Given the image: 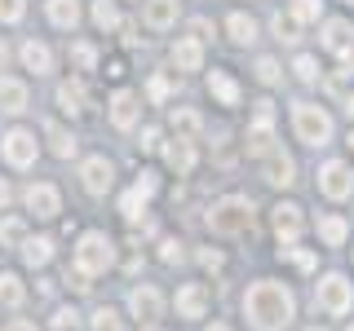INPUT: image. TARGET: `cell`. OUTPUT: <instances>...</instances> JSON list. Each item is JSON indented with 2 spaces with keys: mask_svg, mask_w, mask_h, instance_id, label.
I'll return each instance as SVG.
<instances>
[{
  "mask_svg": "<svg viewBox=\"0 0 354 331\" xmlns=\"http://www.w3.org/2000/svg\"><path fill=\"white\" fill-rule=\"evenodd\" d=\"M133 190H138L142 199H151L155 190H160V181H155V172H147V168H142V172H138V181H133Z\"/></svg>",
  "mask_w": 354,
  "mask_h": 331,
  "instance_id": "cell-44",
  "label": "cell"
},
{
  "mask_svg": "<svg viewBox=\"0 0 354 331\" xmlns=\"http://www.w3.org/2000/svg\"><path fill=\"white\" fill-rule=\"evenodd\" d=\"M319 239H324L328 248H341V243L350 239V225H346V217H319Z\"/></svg>",
  "mask_w": 354,
  "mask_h": 331,
  "instance_id": "cell-30",
  "label": "cell"
},
{
  "mask_svg": "<svg viewBox=\"0 0 354 331\" xmlns=\"http://www.w3.org/2000/svg\"><path fill=\"white\" fill-rule=\"evenodd\" d=\"M27 18V0H0V27H18Z\"/></svg>",
  "mask_w": 354,
  "mask_h": 331,
  "instance_id": "cell-35",
  "label": "cell"
},
{
  "mask_svg": "<svg viewBox=\"0 0 354 331\" xmlns=\"http://www.w3.org/2000/svg\"><path fill=\"white\" fill-rule=\"evenodd\" d=\"M22 301H27V287H22L18 274H0V305L5 309H22Z\"/></svg>",
  "mask_w": 354,
  "mask_h": 331,
  "instance_id": "cell-29",
  "label": "cell"
},
{
  "mask_svg": "<svg viewBox=\"0 0 354 331\" xmlns=\"http://www.w3.org/2000/svg\"><path fill=\"white\" fill-rule=\"evenodd\" d=\"M177 14H182L177 0H142V22H147L151 31H173Z\"/></svg>",
  "mask_w": 354,
  "mask_h": 331,
  "instance_id": "cell-19",
  "label": "cell"
},
{
  "mask_svg": "<svg viewBox=\"0 0 354 331\" xmlns=\"http://www.w3.org/2000/svg\"><path fill=\"white\" fill-rule=\"evenodd\" d=\"M80 185L93 199L111 194V185H115V163H111L106 154H88V159H80Z\"/></svg>",
  "mask_w": 354,
  "mask_h": 331,
  "instance_id": "cell-9",
  "label": "cell"
},
{
  "mask_svg": "<svg viewBox=\"0 0 354 331\" xmlns=\"http://www.w3.org/2000/svg\"><path fill=\"white\" fill-rule=\"evenodd\" d=\"M9 331H40V327L31 323V318H14V323H9Z\"/></svg>",
  "mask_w": 354,
  "mask_h": 331,
  "instance_id": "cell-49",
  "label": "cell"
},
{
  "mask_svg": "<svg viewBox=\"0 0 354 331\" xmlns=\"http://www.w3.org/2000/svg\"><path fill=\"white\" fill-rule=\"evenodd\" d=\"M279 257H288V261H292V265H297V270H306V274H310V270H315V252H301V248H297V243H292V248H283V252H279Z\"/></svg>",
  "mask_w": 354,
  "mask_h": 331,
  "instance_id": "cell-43",
  "label": "cell"
},
{
  "mask_svg": "<svg viewBox=\"0 0 354 331\" xmlns=\"http://www.w3.org/2000/svg\"><path fill=\"white\" fill-rule=\"evenodd\" d=\"M208 31H213V27H208V18H195V22H191V36H195L199 44L208 40Z\"/></svg>",
  "mask_w": 354,
  "mask_h": 331,
  "instance_id": "cell-47",
  "label": "cell"
},
{
  "mask_svg": "<svg viewBox=\"0 0 354 331\" xmlns=\"http://www.w3.org/2000/svg\"><path fill=\"white\" fill-rule=\"evenodd\" d=\"M0 159H5L14 172L36 168V159H40V141H36V132H31V128H9L5 137H0Z\"/></svg>",
  "mask_w": 354,
  "mask_h": 331,
  "instance_id": "cell-5",
  "label": "cell"
},
{
  "mask_svg": "<svg viewBox=\"0 0 354 331\" xmlns=\"http://www.w3.org/2000/svg\"><path fill=\"white\" fill-rule=\"evenodd\" d=\"M160 154H164V163H169L177 177H191V172H195V159H199L191 137H169V141L160 146Z\"/></svg>",
  "mask_w": 354,
  "mask_h": 331,
  "instance_id": "cell-15",
  "label": "cell"
},
{
  "mask_svg": "<svg viewBox=\"0 0 354 331\" xmlns=\"http://www.w3.org/2000/svg\"><path fill=\"white\" fill-rule=\"evenodd\" d=\"M22 203H27V212L36 221H53L62 212V194H58L53 181H31L27 190H22Z\"/></svg>",
  "mask_w": 354,
  "mask_h": 331,
  "instance_id": "cell-8",
  "label": "cell"
},
{
  "mask_svg": "<svg viewBox=\"0 0 354 331\" xmlns=\"http://www.w3.org/2000/svg\"><path fill=\"white\" fill-rule=\"evenodd\" d=\"M243 318L252 331H283L297 318V296L279 279H257L243 292Z\"/></svg>",
  "mask_w": 354,
  "mask_h": 331,
  "instance_id": "cell-1",
  "label": "cell"
},
{
  "mask_svg": "<svg viewBox=\"0 0 354 331\" xmlns=\"http://www.w3.org/2000/svg\"><path fill=\"white\" fill-rule=\"evenodd\" d=\"M319 44H324L332 58H350L354 53V22L350 18H328L324 31H319Z\"/></svg>",
  "mask_w": 354,
  "mask_h": 331,
  "instance_id": "cell-12",
  "label": "cell"
},
{
  "mask_svg": "<svg viewBox=\"0 0 354 331\" xmlns=\"http://www.w3.org/2000/svg\"><path fill=\"white\" fill-rule=\"evenodd\" d=\"M71 62H75V71H93V66H97V49L88 40H75L71 44Z\"/></svg>",
  "mask_w": 354,
  "mask_h": 331,
  "instance_id": "cell-33",
  "label": "cell"
},
{
  "mask_svg": "<svg viewBox=\"0 0 354 331\" xmlns=\"http://www.w3.org/2000/svg\"><path fill=\"white\" fill-rule=\"evenodd\" d=\"M147 97H151L155 106H160V102H169V97H173V80H169V75H151V84H147Z\"/></svg>",
  "mask_w": 354,
  "mask_h": 331,
  "instance_id": "cell-36",
  "label": "cell"
},
{
  "mask_svg": "<svg viewBox=\"0 0 354 331\" xmlns=\"http://www.w3.org/2000/svg\"><path fill=\"white\" fill-rule=\"evenodd\" d=\"M160 137H164V132L155 128V124H147V128H142V141H138V146H142V150H160V146H164Z\"/></svg>",
  "mask_w": 354,
  "mask_h": 331,
  "instance_id": "cell-45",
  "label": "cell"
},
{
  "mask_svg": "<svg viewBox=\"0 0 354 331\" xmlns=\"http://www.w3.org/2000/svg\"><path fill=\"white\" fill-rule=\"evenodd\" d=\"M208 93H213L221 106H239V84H235L230 71H213V75H208Z\"/></svg>",
  "mask_w": 354,
  "mask_h": 331,
  "instance_id": "cell-26",
  "label": "cell"
},
{
  "mask_svg": "<svg viewBox=\"0 0 354 331\" xmlns=\"http://www.w3.org/2000/svg\"><path fill=\"white\" fill-rule=\"evenodd\" d=\"M270 27H274V36H279V40L297 44V18H292V14H288V18H283V14H274V18H270Z\"/></svg>",
  "mask_w": 354,
  "mask_h": 331,
  "instance_id": "cell-41",
  "label": "cell"
},
{
  "mask_svg": "<svg viewBox=\"0 0 354 331\" xmlns=\"http://www.w3.org/2000/svg\"><path fill=\"white\" fill-rule=\"evenodd\" d=\"M44 18L58 31H75L84 14H80V0H44Z\"/></svg>",
  "mask_w": 354,
  "mask_h": 331,
  "instance_id": "cell-21",
  "label": "cell"
},
{
  "mask_svg": "<svg viewBox=\"0 0 354 331\" xmlns=\"http://www.w3.org/2000/svg\"><path fill=\"white\" fill-rule=\"evenodd\" d=\"M226 31H230V40H235V44H252V40H257V18L230 14V18H226Z\"/></svg>",
  "mask_w": 354,
  "mask_h": 331,
  "instance_id": "cell-31",
  "label": "cell"
},
{
  "mask_svg": "<svg viewBox=\"0 0 354 331\" xmlns=\"http://www.w3.org/2000/svg\"><path fill=\"white\" fill-rule=\"evenodd\" d=\"M199 261H204V270H221V257H217V252H199Z\"/></svg>",
  "mask_w": 354,
  "mask_h": 331,
  "instance_id": "cell-48",
  "label": "cell"
},
{
  "mask_svg": "<svg viewBox=\"0 0 354 331\" xmlns=\"http://www.w3.org/2000/svg\"><path fill=\"white\" fill-rule=\"evenodd\" d=\"M319 14H324V0H292L297 22H319Z\"/></svg>",
  "mask_w": 354,
  "mask_h": 331,
  "instance_id": "cell-37",
  "label": "cell"
},
{
  "mask_svg": "<svg viewBox=\"0 0 354 331\" xmlns=\"http://www.w3.org/2000/svg\"><path fill=\"white\" fill-rule=\"evenodd\" d=\"M346 331H354V327H346Z\"/></svg>",
  "mask_w": 354,
  "mask_h": 331,
  "instance_id": "cell-56",
  "label": "cell"
},
{
  "mask_svg": "<svg viewBox=\"0 0 354 331\" xmlns=\"http://www.w3.org/2000/svg\"><path fill=\"white\" fill-rule=\"evenodd\" d=\"M129 314L142 318V323H160L164 318V292L155 283H138L129 292Z\"/></svg>",
  "mask_w": 354,
  "mask_h": 331,
  "instance_id": "cell-11",
  "label": "cell"
},
{
  "mask_svg": "<svg viewBox=\"0 0 354 331\" xmlns=\"http://www.w3.org/2000/svg\"><path fill=\"white\" fill-rule=\"evenodd\" d=\"M27 106H31L27 80H18V75H0V110H5V115H22Z\"/></svg>",
  "mask_w": 354,
  "mask_h": 331,
  "instance_id": "cell-18",
  "label": "cell"
},
{
  "mask_svg": "<svg viewBox=\"0 0 354 331\" xmlns=\"http://www.w3.org/2000/svg\"><path fill=\"white\" fill-rule=\"evenodd\" d=\"M350 5H354V0H350Z\"/></svg>",
  "mask_w": 354,
  "mask_h": 331,
  "instance_id": "cell-57",
  "label": "cell"
},
{
  "mask_svg": "<svg viewBox=\"0 0 354 331\" xmlns=\"http://www.w3.org/2000/svg\"><path fill=\"white\" fill-rule=\"evenodd\" d=\"M5 62H9V44L0 40V71H5Z\"/></svg>",
  "mask_w": 354,
  "mask_h": 331,
  "instance_id": "cell-51",
  "label": "cell"
},
{
  "mask_svg": "<svg viewBox=\"0 0 354 331\" xmlns=\"http://www.w3.org/2000/svg\"><path fill=\"white\" fill-rule=\"evenodd\" d=\"M160 261H164V265H182V261H186V243H182V239H164V243H160Z\"/></svg>",
  "mask_w": 354,
  "mask_h": 331,
  "instance_id": "cell-40",
  "label": "cell"
},
{
  "mask_svg": "<svg viewBox=\"0 0 354 331\" xmlns=\"http://www.w3.org/2000/svg\"><path fill=\"white\" fill-rule=\"evenodd\" d=\"M346 110H350V119H354V93H350V97H346Z\"/></svg>",
  "mask_w": 354,
  "mask_h": 331,
  "instance_id": "cell-52",
  "label": "cell"
},
{
  "mask_svg": "<svg viewBox=\"0 0 354 331\" xmlns=\"http://www.w3.org/2000/svg\"><path fill=\"white\" fill-rule=\"evenodd\" d=\"M319 190H324L328 199H337V203L350 199L354 194V168L346 159H328L324 168H319Z\"/></svg>",
  "mask_w": 354,
  "mask_h": 331,
  "instance_id": "cell-10",
  "label": "cell"
},
{
  "mask_svg": "<svg viewBox=\"0 0 354 331\" xmlns=\"http://www.w3.org/2000/svg\"><path fill=\"white\" fill-rule=\"evenodd\" d=\"M270 225H274V239H279L283 248H292V243L301 239V230H306V217H301V208H297V203H279L270 212Z\"/></svg>",
  "mask_w": 354,
  "mask_h": 331,
  "instance_id": "cell-13",
  "label": "cell"
},
{
  "mask_svg": "<svg viewBox=\"0 0 354 331\" xmlns=\"http://www.w3.org/2000/svg\"><path fill=\"white\" fill-rule=\"evenodd\" d=\"M208 287L204 283H182L177 287V296H173V305H177V318H204L208 314Z\"/></svg>",
  "mask_w": 354,
  "mask_h": 331,
  "instance_id": "cell-17",
  "label": "cell"
},
{
  "mask_svg": "<svg viewBox=\"0 0 354 331\" xmlns=\"http://www.w3.org/2000/svg\"><path fill=\"white\" fill-rule=\"evenodd\" d=\"M257 80H261V84H279V80H283L279 62H274V58H257Z\"/></svg>",
  "mask_w": 354,
  "mask_h": 331,
  "instance_id": "cell-42",
  "label": "cell"
},
{
  "mask_svg": "<svg viewBox=\"0 0 354 331\" xmlns=\"http://www.w3.org/2000/svg\"><path fill=\"white\" fill-rule=\"evenodd\" d=\"M292 132H297V141L310 150H319V146H328L332 141V115L324 106H315V102H297L292 106Z\"/></svg>",
  "mask_w": 354,
  "mask_h": 331,
  "instance_id": "cell-4",
  "label": "cell"
},
{
  "mask_svg": "<svg viewBox=\"0 0 354 331\" xmlns=\"http://www.w3.org/2000/svg\"><path fill=\"white\" fill-rule=\"evenodd\" d=\"M120 212H124L129 221H142V212H147V199H142L138 190H129V194H120Z\"/></svg>",
  "mask_w": 354,
  "mask_h": 331,
  "instance_id": "cell-38",
  "label": "cell"
},
{
  "mask_svg": "<svg viewBox=\"0 0 354 331\" xmlns=\"http://www.w3.org/2000/svg\"><path fill=\"white\" fill-rule=\"evenodd\" d=\"M18 58H22V66H27L31 75H49L53 71V49L44 40H22Z\"/></svg>",
  "mask_w": 354,
  "mask_h": 331,
  "instance_id": "cell-22",
  "label": "cell"
},
{
  "mask_svg": "<svg viewBox=\"0 0 354 331\" xmlns=\"http://www.w3.org/2000/svg\"><path fill=\"white\" fill-rule=\"evenodd\" d=\"M75 274H84V279H97V274H106L111 265H115V239L106 234V230H84L80 239H75Z\"/></svg>",
  "mask_w": 354,
  "mask_h": 331,
  "instance_id": "cell-3",
  "label": "cell"
},
{
  "mask_svg": "<svg viewBox=\"0 0 354 331\" xmlns=\"http://www.w3.org/2000/svg\"><path fill=\"white\" fill-rule=\"evenodd\" d=\"M252 221H257V208H252V199L243 194H226L217 199L213 208H208V230L221 239H243L252 230Z\"/></svg>",
  "mask_w": 354,
  "mask_h": 331,
  "instance_id": "cell-2",
  "label": "cell"
},
{
  "mask_svg": "<svg viewBox=\"0 0 354 331\" xmlns=\"http://www.w3.org/2000/svg\"><path fill=\"white\" fill-rule=\"evenodd\" d=\"M169 62L177 66V71H204V44H199L195 36H182L169 49Z\"/></svg>",
  "mask_w": 354,
  "mask_h": 331,
  "instance_id": "cell-20",
  "label": "cell"
},
{
  "mask_svg": "<svg viewBox=\"0 0 354 331\" xmlns=\"http://www.w3.org/2000/svg\"><path fill=\"white\" fill-rule=\"evenodd\" d=\"M5 208H9V181L0 177V212H5Z\"/></svg>",
  "mask_w": 354,
  "mask_h": 331,
  "instance_id": "cell-50",
  "label": "cell"
},
{
  "mask_svg": "<svg viewBox=\"0 0 354 331\" xmlns=\"http://www.w3.org/2000/svg\"><path fill=\"white\" fill-rule=\"evenodd\" d=\"M169 124H173V132L177 137H199V128H204V119H199V110H191V106H177L173 115H169Z\"/></svg>",
  "mask_w": 354,
  "mask_h": 331,
  "instance_id": "cell-27",
  "label": "cell"
},
{
  "mask_svg": "<svg viewBox=\"0 0 354 331\" xmlns=\"http://www.w3.org/2000/svg\"><path fill=\"white\" fill-rule=\"evenodd\" d=\"M248 154H257V159H266V154L274 150V124H261V119H252L248 124Z\"/></svg>",
  "mask_w": 354,
  "mask_h": 331,
  "instance_id": "cell-25",
  "label": "cell"
},
{
  "mask_svg": "<svg viewBox=\"0 0 354 331\" xmlns=\"http://www.w3.org/2000/svg\"><path fill=\"white\" fill-rule=\"evenodd\" d=\"M292 71H297V80H301V84H315V80H319V58L301 53V58L292 62Z\"/></svg>",
  "mask_w": 354,
  "mask_h": 331,
  "instance_id": "cell-39",
  "label": "cell"
},
{
  "mask_svg": "<svg viewBox=\"0 0 354 331\" xmlns=\"http://www.w3.org/2000/svg\"><path fill=\"white\" fill-rule=\"evenodd\" d=\"M44 137H49V150L58 154V159H75V150H80L75 132L62 128V124H44Z\"/></svg>",
  "mask_w": 354,
  "mask_h": 331,
  "instance_id": "cell-24",
  "label": "cell"
},
{
  "mask_svg": "<svg viewBox=\"0 0 354 331\" xmlns=\"http://www.w3.org/2000/svg\"><path fill=\"white\" fill-rule=\"evenodd\" d=\"M204 331H230V327L226 323H213V327H204Z\"/></svg>",
  "mask_w": 354,
  "mask_h": 331,
  "instance_id": "cell-53",
  "label": "cell"
},
{
  "mask_svg": "<svg viewBox=\"0 0 354 331\" xmlns=\"http://www.w3.org/2000/svg\"><path fill=\"white\" fill-rule=\"evenodd\" d=\"M18 252H22V265H27V270H44V265L53 261V239H44V234L31 239L27 234V243H22Z\"/></svg>",
  "mask_w": 354,
  "mask_h": 331,
  "instance_id": "cell-23",
  "label": "cell"
},
{
  "mask_svg": "<svg viewBox=\"0 0 354 331\" xmlns=\"http://www.w3.org/2000/svg\"><path fill=\"white\" fill-rule=\"evenodd\" d=\"M75 323H80L75 309H58V314H53V327H58V331H75Z\"/></svg>",
  "mask_w": 354,
  "mask_h": 331,
  "instance_id": "cell-46",
  "label": "cell"
},
{
  "mask_svg": "<svg viewBox=\"0 0 354 331\" xmlns=\"http://www.w3.org/2000/svg\"><path fill=\"white\" fill-rule=\"evenodd\" d=\"M310 331H324V327H310Z\"/></svg>",
  "mask_w": 354,
  "mask_h": 331,
  "instance_id": "cell-54",
  "label": "cell"
},
{
  "mask_svg": "<svg viewBox=\"0 0 354 331\" xmlns=\"http://www.w3.org/2000/svg\"><path fill=\"white\" fill-rule=\"evenodd\" d=\"M88 18H93V27L97 31H120V9H115V0H93V9H88Z\"/></svg>",
  "mask_w": 354,
  "mask_h": 331,
  "instance_id": "cell-28",
  "label": "cell"
},
{
  "mask_svg": "<svg viewBox=\"0 0 354 331\" xmlns=\"http://www.w3.org/2000/svg\"><path fill=\"white\" fill-rule=\"evenodd\" d=\"M22 243H27V221L0 217V248H22Z\"/></svg>",
  "mask_w": 354,
  "mask_h": 331,
  "instance_id": "cell-32",
  "label": "cell"
},
{
  "mask_svg": "<svg viewBox=\"0 0 354 331\" xmlns=\"http://www.w3.org/2000/svg\"><path fill=\"white\" fill-rule=\"evenodd\" d=\"M147 331H160V327H147Z\"/></svg>",
  "mask_w": 354,
  "mask_h": 331,
  "instance_id": "cell-55",
  "label": "cell"
},
{
  "mask_svg": "<svg viewBox=\"0 0 354 331\" xmlns=\"http://www.w3.org/2000/svg\"><path fill=\"white\" fill-rule=\"evenodd\" d=\"M261 177L274 185V190H288V185L297 181V163H292V154H283L279 146H274V150L261 159Z\"/></svg>",
  "mask_w": 354,
  "mask_h": 331,
  "instance_id": "cell-16",
  "label": "cell"
},
{
  "mask_svg": "<svg viewBox=\"0 0 354 331\" xmlns=\"http://www.w3.org/2000/svg\"><path fill=\"white\" fill-rule=\"evenodd\" d=\"M106 119H111V128H120V132L138 128L142 124V93H133V88H115L111 102H106Z\"/></svg>",
  "mask_w": 354,
  "mask_h": 331,
  "instance_id": "cell-7",
  "label": "cell"
},
{
  "mask_svg": "<svg viewBox=\"0 0 354 331\" xmlns=\"http://www.w3.org/2000/svg\"><path fill=\"white\" fill-rule=\"evenodd\" d=\"M315 301H319L324 314L341 318V314H350V309H354V283L346 279V274H324L319 287H315Z\"/></svg>",
  "mask_w": 354,
  "mask_h": 331,
  "instance_id": "cell-6",
  "label": "cell"
},
{
  "mask_svg": "<svg viewBox=\"0 0 354 331\" xmlns=\"http://www.w3.org/2000/svg\"><path fill=\"white\" fill-rule=\"evenodd\" d=\"M88 327L93 331H120V314L111 305H97L93 314H88Z\"/></svg>",
  "mask_w": 354,
  "mask_h": 331,
  "instance_id": "cell-34",
  "label": "cell"
},
{
  "mask_svg": "<svg viewBox=\"0 0 354 331\" xmlns=\"http://www.w3.org/2000/svg\"><path fill=\"white\" fill-rule=\"evenodd\" d=\"M53 102H58V110H62V115L80 119L84 110H88V84L80 80V75H71V80H62V84H58V93H53Z\"/></svg>",
  "mask_w": 354,
  "mask_h": 331,
  "instance_id": "cell-14",
  "label": "cell"
}]
</instances>
